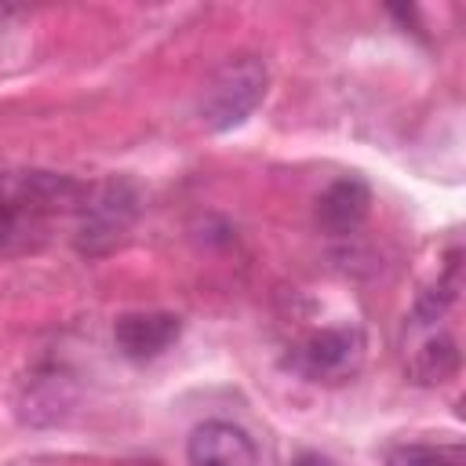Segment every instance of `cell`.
I'll return each instance as SVG.
<instances>
[{
    "mask_svg": "<svg viewBox=\"0 0 466 466\" xmlns=\"http://www.w3.org/2000/svg\"><path fill=\"white\" fill-rule=\"evenodd\" d=\"M266 87H269L266 58L248 55V51L233 55L208 76V84L197 98V116L211 131H229L258 109V102L266 98Z\"/></svg>",
    "mask_w": 466,
    "mask_h": 466,
    "instance_id": "6da1fadb",
    "label": "cell"
},
{
    "mask_svg": "<svg viewBox=\"0 0 466 466\" xmlns=\"http://www.w3.org/2000/svg\"><path fill=\"white\" fill-rule=\"evenodd\" d=\"M135 218H138V189L124 178L98 182L95 189H84V200L76 208V248L84 255H106L127 237Z\"/></svg>",
    "mask_w": 466,
    "mask_h": 466,
    "instance_id": "7a4b0ae2",
    "label": "cell"
},
{
    "mask_svg": "<svg viewBox=\"0 0 466 466\" xmlns=\"http://www.w3.org/2000/svg\"><path fill=\"white\" fill-rule=\"evenodd\" d=\"M360 357L364 335L357 328H320L288 353V368L313 382H342L360 368Z\"/></svg>",
    "mask_w": 466,
    "mask_h": 466,
    "instance_id": "3957f363",
    "label": "cell"
},
{
    "mask_svg": "<svg viewBox=\"0 0 466 466\" xmlns=\"http://www.w3.org/2000/svg\"><path fill=\"white\" fill-rule=\"evenodd\" d=\"M186 462L189 466H258V448L251 433L226 419H208L193 426L186 437Z\"/></svg>",
    "mask_w": 466,
    "mask_h": 466,
    "instance_id": "277c9868",
    "label": "cell"
},
{
    "mask_svg": "<svg viewBox=\"0 0 466 466\" xmlns=\"http://www.w3.org/2000/svg\"><path fill=\"white\" fill-rule=\"evenodd\" d=\"M182 335V320L167 309H138L113 320V346L127 360H153Z\"/></svg>",
    "mask_w": 466,
    "mask_h": 466,
    "instance_id": "5b68a950",
    "label": "cell"
},
{
    "mask_svg": "<svg viewBox=\"0 0 466 466\" xmlns=\"http://www.w3.org/2000/svg\"><path fill=\"white\" fill-rule=\"evenodd\" d=\"M371 211V186L357 175H342L335 178L320 197H317V222L320 229H328L331 237H346L353 233Z\"/></svg>",
    "mask_w": 466,
    "mask_h": 466,
    "instance_id": "8992f818",
    "label": "cell"
},
{
    "mask_svg": "<svg viewBox=\"0 0 466 466\" xmlns=\"http://www.w3.org/2000/svg\"><path fill=\"white\" fill-rule=\"evenodd\" d=\"M408 371H411V379L419 386H441V382H448L459 371V342L451 335H444V331L441 335H430L415 350Z\"/></svg>",
    "mask_w": 466,
    "mask_h": 466,
    "instance_id": "52a82bcc",
    "label": "cell"
},
{
    "mask_svg": "<svg viewBox=\"0 0 466 466\" xmlns=\"http://www.w3.org/2000/svg\"><path fill=\"white\" fill-rule=\"evenodd\" d=\"M462 451L451 444H404L386 455L382 466H459Z\"/></svg>",
    "mask_w": 466,
    "mask_h": 466,
    "instance_id": "ba28073f",
    "label": "cell"
},
{
    "mask_svg": "<svg viewBox=\"0 0 466 466\" xmlns=\"http://www.w3.org/2000/svg\"><path fill=\"white\" fill-rule=\"evenodd\" d=\"M291 466H335V462L328 455H320V451H299L291 459Z\"/></svg>",
    "mask_w": 466,
    "mask_h": 466,
    "instance_id": "9c48e42d",
    "label": "cell"
},
{
    "mask_svg": "<svg viewBox=\"0 0 466 466\" xmlns=\"http://www.w3.org/2000/svg\"><path fill=\"white\" fill-rule=\"evenodd\" d=\"M120 466H160V462H120Z\"/></svg>",
    "mask_w": 466,
    "mask_h": 466,
    "instance_id": "30bf717a",
    "label": "cell"
}]
</instances>
